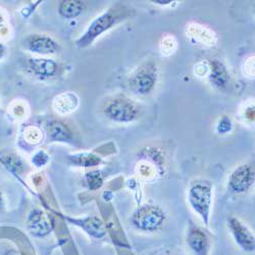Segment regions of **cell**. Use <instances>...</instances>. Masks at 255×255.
Instances as JSON below:
<instances>
[{
    "instance_id": "obj_1",
    "label": "cell",
    "mask_w": 255,
    "mask_h": 255,
    "mask_svg": "<svg viewBox=\"0 0 255 255\" xmlns=\"http://www.w3.org/2000/svg\"><path fill=\"white\" fill-rule=\"evenodd\" d=\"M119 19L118 10L110 9L108 12L103 13L90 25L87 32L78 41L80 47H85L89 45L93 40H95L100 34L112 28Z\"/></svg>"
},
{
    "instance_id": "obj_2",
    "label": "cell",
    "mask_w": 255,
    "mask_h": 255,
    "mask_svg": "<svg viewBox=\"0 0 255 255\" xmlns=\"http://www.w3.org/2000/svg\"><path fill=\"white\" fill-rule=\"evenodd\" d=\"M105 114L110 119L117 122H131L136 118L138 108L130 100L119 98L108 104L105 108Z\"/></svg>"
},
{
    "instance_id": "obj_3",
    "label": "cell",
    "mask_w": 255,
    "mask_h": 255,
    "mask_svg": "<svg viewBox=\"0 0 255 255\" xmlns=\"http://www.w3.org/2000/svg\"><path fill=\"white\" fill-rule=\"evenodd\" d=\"M162 221V211L155 206H144L134 217L135 225L144 230H154Z\"/></svg>"
},
{
    "instance_id": "obj_4",
    "label": "cell",
    "mask_w": 255,
    "mask_h": 255,
    "mask_svg": "<svg viewBox=\"0 0 255 255\" xmlns=\"http://www.w3.org/2000/svg\"><path fill=\"white\" fill-rule=\"evenodd\" d=\"M210 188L206 184L197 183L190 191V200L193 207L201 214V216L206 217L208 214L210 204Z\"/></svg>"
},
{
    "instance_id": "obj_5",
    "label": "cell",
    "mask_w": 255,
    "mask_h": 255,
    "mask_svg": "<svg viewBox=\"0 0 255 255\" xmlns=\"http://www.w3.org/2000/svg\"><path fill=\"white\" fill-rule=\"evenodd\" d=\"M26 46L29 50L41 54H51L56 52L57 44L46 36L33 35L26 40Z\"/></svg>"
},
{
    "instance_id": "obj_6",
    "label": "cell",
    "mask_w": 255,
    "mask_h": 255,
    "mask_svg": "<svg viewBox=\"0 0 255 255\" xmlns=\"http://www.w3.org/2000/svg\"><path fill=\"white\" fill-rule=\"evenodd\" d=\"M254 180V174L248 165H242L234 172L230 178V185L234 191L243 192Z\"/></svg>"
},
{
    "instance_id": "obj_7",
    "label": "cell",
    "mask_w": 255,
    "mask_h": 255,
    "mask_svg": "<svg viewBox=\"0 0 255 255\" xmlns=\"http://www.w3.org/2000/svg\"><path fill=\"white\" fill-rule=\"evenodd\" d=\"M28 66L35 74L43 77H51L57 72V65L51 59L31 58Z\"/></svg>"
},
{
    "instance_id": "obj_8",
    "label": "cell",
    "mask_w": 255,
    "mask_h": 255,
    "mask_svg": "<svg viewBox=\"0 0 255 255\" xmlns=\"http://www.w3.org/2000/svg\"><path fill=\"white\" fill-rule=\"evenodd\" d=\"M155 84V79L152 75L141 73L135 76L131 81V88L139 94L149 93Z\"/></svg>"
},
{
    "instance_id": "obj_9",
    "label": "cell",
    "mask_w": 255,
    "mask_h": 255,
    "mask_svg": "<svg viewBox=\"0 0 255 255\" xmlns=\"http://www.w3.org/2000/svg\"><path fill=\"white\" fill-rule=\"evenodd\" d=\"M28 226L32 230V232L38 234V235H43L48 233L50 229L49 221L46 216L42 211L36 210L30 215L28 220Z\"/></svg>"
},
{
    "instance_id": "obj_10",
    "label": "cell",
    "mask_w": 255,
    "mask_h": 255,
    "mask_svg": "<svg viewBox=\"0 0 255 255\" xmlns=\"http://www.w3.org/2000/svg\"><path fill=\"white\" fill-rule=\"evenodd\" d=\"M231 228L235 234V237L240 244H242L245 248H250L254 246V239L251 236V234L237 221L232 220L231 221Z\"/></svg>"
},
{
    "instance_id": "obj_11",
    "label": "cell",
    "mask_w": 255,
    "mask_h": 255,
    "mask_svg": "<svg viewBox=\"0 0 255 255\" xmlns=\"http://www.w3.org/2000/svg\"><path fill=\"white\" fill-rule=\"evenodd\" d=\"M49 136L56 141H68L72 138L69 128L61 122H52L49 126Z\"/></svg>"
},
{
    "instance_id": "obj_12",
    "label": "cell",
    "mask_w": 255,
    "mask_h": 255,
    "mask_svg": "<svg viewBox=\"0 0 255 255\" xmlns=\"http://www.w3.org/2000/svg\"><path fill=\"white\" fill-rule=\"evenodd\" d=\"M84 8V4L77 0H67L62 1L59 5V13L67 18H73L78 16Z\"/></svg>"
},
{
    "instance_id": "obj_13",
    "label": "cell",
    "mask_w": 255,
    "mask_h": 255,
    "mask_svg": "<svg viewBox=\"0 0 255 255\" xmlns=\"http://www.w3.org/2000/svg\"><path fill=\"white\" fill-rule=\"evenodd\" d=\"M211 82L214 83L218 87H224L229 80L228 73L225 69V67L222 65L221 62L215 60L212 62V72L210 77Z\"/></svg>"
},
{
    "instance_id": "obj_14",
    "label": "cell",
    "mask_w": 255,
    "mask_h": 255,
    "mask_svg": "<svg viewBox=\"0 0 255 255\" xmlns=\"http://www.w3.org/2000/svg\"><path fill=\"white\" fill-rule=\"evenodd\" d=\"M56 102L58 105L56 110L62 113H68L76 108L77 98L73 94H62L56 99Z\"/></svg>"
},
{
    "instance_id": "obj_15",
    "label": "cell",
    "mask_w": 255,
    "mask_h": 255,
    "mask_svg": "<svg viewBox=\"0 0 255 255\" xmlns=\"http://www.w3.org/2000/svg\"><path fill=\"white\" fill-rule=\"evenodd\" d=\"M189 243L194 250L201 251L204 249L206 245V239L205 236L200 231H193L189 236Z\"/></svg>"
},
{
    "instance_id": "obj_16",
    "label": "cell",
    "mask_w": 255,
    "mask_h": 255,
    "mask_svg": "<svg viewBox=\"0 0 255 255\" xmlns=\"http://www.w3.org/2000/svg\"><path fill=\"white\" fill-rule=\"evenodd\" d=\"M88 180H89V185L92 188H97V187H99L101 185V179L97 175V173H91L88 176Z\"/></svg>"
},
{
    "instance_id": "obj_17",
    "label": "cell",
    "mask_w": 255,
    "mask_h": 255,
    "mask_svg": "<svg viewBox=\"0 0 255 255\" xmlns=\"http://www.w3.org/2000/svg\"><path fill=\"white\" fill-rule=\"evenodd\" d=\"M38 157H45V158H44V161H42V158H41V163H42V164L45 163V162L47 161V157H46V155H45L43 152H39V153L35 156V158H34V162H35L36 164H38V165H39V162L37 161ZM39 159H40V158H39Z\"/></svg>"
},
{
    "instance_id": "obj_18",
    "label": "cell",
    "mask_w": 255,
    "mask_h": 255,
    "mask_svg": "<svg viewBox=\"0 0 255 255\" xmlns=\"http://www.w3.org/2000/svg\"><path fill=\"white\" fill-rule=\"evenodd\" d=\"M4 54H5V48L1 43H0V58H2Z\"/></svg>"
},
{
    "instance_id": "obj_19",
    "label": "cell",
    "mask_w": 255,
    "mask_h": 255,
    "mask_svg": "<svg viewBox=\"0 0 255 255\" xmlns=\"http://www.w3.org/2000/svg\"><path fill=\"white\" fill-rule=\"evenodd\" d=\"M156 2H158V3H169L171 1H156Z\"/></svg>"
},
{
    "instance_id": "obj_20",
    "label": "cell",
    "mask_w": 255,
    "mask_h": 255,
    "mask_svg": "<svg viewBox=\"0 0 255 255\" xmlns=\"http://www.w3.org/2000/svg\"><path fill=\"white\" fill-rule=\"evenodd\" d=\"M0 204H1V196H0Z\"/></svg>"
}]
</instances>
